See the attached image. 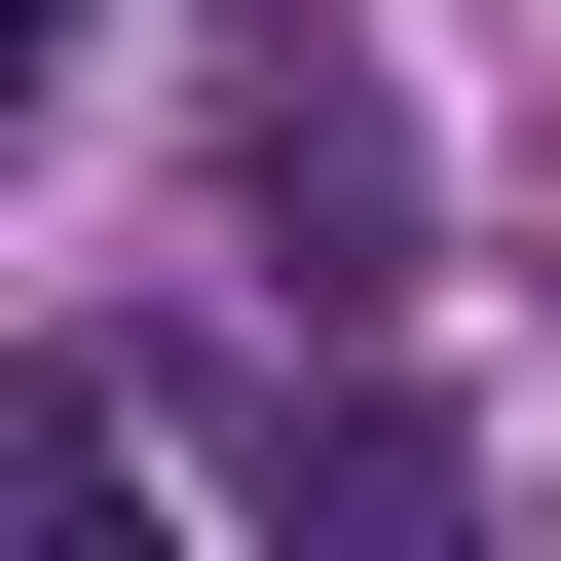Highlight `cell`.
I'll return each mask as SVG.
<instances>
[{
    "instance_id": "6da1fadb",
    "label": "cell",
    "mask_w": 561,
    "mask_h": 561,
    "mask_svg": "<svg viewBox=\"0 0 561 561\" xmlns=\"http://www.w3.org/2000/svg\"><path fill=\"white\" fill-rule=\"evenodd\" d=\"M187 449H225V561H524L486 449L375 412V375H187Z\"/></svg>"
},
{
    "instance_id": "7a4b0ae2",
    "label": "cell",
    "mask_w": 561,
    "mask_h": 561,
    "mask_svg": "<svg viewBox=\"0 0 561 561\" xmlns=\"http://www.w3.org/2000/svg\"><path fill=\"white\" fill-rule=\"evenodd\" d=\"M225 225L300 262V300H375V262H412V150H375V76H262V150H225Z\"/></svg>"
},
{
    "instance_id": "3957f363",
    "label": "cell",
    "mask_w": 561,
    "mask_h": 561,
    "mask_svg": "<svg viewBox=\"0 0 561 561\" xmlns=\"http://www.w3.org/2000/svg\"><path fill=\"white\" fill-rule=\"evenodd\" d=\"M0 561H187V524H150V412H113V375H38V412H0Z\"/></svg>"
},
{
    "instance_id": "277c9868",
    "label": "cell",
    "mask_w": 561,
    "mask_h": 561,
    "mask_svg": "<svg viewBox=\"0 0 561 561\" xmlns=\"http://www.w3.org/2000/svg\"><path fill=\"white\" fill-rule=\"evenodd\" d=\"M0 76H76V0H0Z\"/></svg>"
}]
</instances>
